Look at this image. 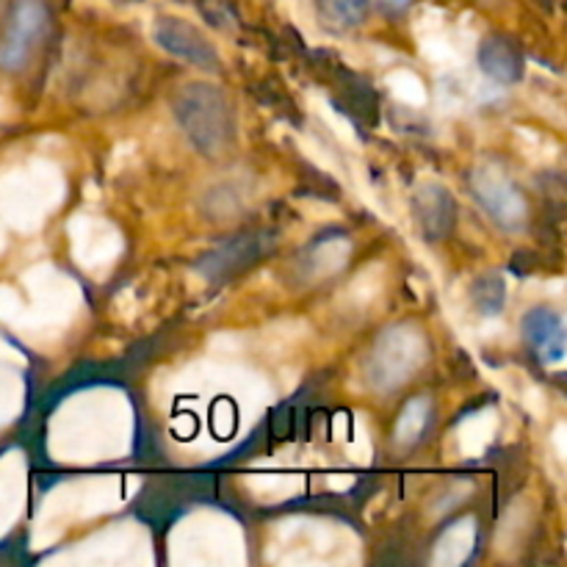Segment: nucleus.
I'll return each instance as SVG.
<instances>
[{"label": "nucleus", "instance_id": "nucleus-1", "mask_svg": "<svg viewBox=\"0 0 567 567\" xmlns=\"http://www.w3.org/2000/svg\"><path fill=\"white\" fill-rule=\"evenodd\" d=\"M175 114L194 147L221 155L236 142V114L225 92L210 83H188L175 97Z\"/></svg>", "mask_w": 567, "mask_h": 567}, {"label": "nucleus", "instance_id": "nucleus-5", "mask_svg": "<svg viewBox=\"0 0 567 567\" xmlns=\"http://www.w3.org/2000/svg\"><path fill=\"white\" fill-rule=\"evenodd\" d=\"M153 39L161 50H166L175 59L186 61V64L199 66L205 72H219V50L214 48L208 37L192 22L181 20V17H158L153 28Z\"/></svg>", "mask_w": 567, "mask_h": 567}, {"label": "nucleus", "instance_id": "nucleus-8", "mask_svg": "<svg viewBox=\"0 0 567 567\" xmlns=\"http://www.w3.org/2000/svg\"><path fill=\"white\" fill-rule=\"evenodd\" d=\"M480 66L485 75L498 83H518L524 78V55L513 42L502 37H491L482 42Z\"/></svg>", "mask_w": 567, "mask_h": 567}, {"label": "nucleus", "instance_id": "nucleus-3", "mask_svg": "<svg viewBox=\"0 0 567 567\" xmlns=\"http://www.w3.org/2000/svg\"><path fill=\"white\" fill-rule=\"evenodd\" d=\"M471 188H474V197L480 199L482 208L487 210L493 221L504 230L515 233L526 225V216H529V205H526L524 192L518 188V183L507 175V169L498 164H480L471 175Z\"/></svg>", "mask_w": 567, "mask_h": 567}, {"label": "nucleus", "instance_id": "nucleus-4", "mask_svg": "<svg viewBox=\"0 0 567 567\" xmlns=\"http://www.w3.org/2000/svg\"><path fill=\"white\" fill-rule=\"evenodd\" d=\"M48 25L50 11L44 0H17L9 28L0 39V66L9 72L22 70L48 33Z\"/></svg>", "mask_w": 567, "mask_h": 567}, {"label": "nucleus", "instance_id": "nucleus-10", "mask_svg": "<svg viewBox=\"0 0 567 567\" xmlns=\"http://www.w3.org/2000/svg\"><path fill=\"white\" fill-rule=\"evenodd\" d=\"M324 20L336 28H354L369 17L371 0H319Z\"/></svg>", "mask_w": 567, "mask_h": 567}, {"label": "nucleus", "instance_id": "nucleus-9", "mask_svg": "<svg viewBox=\"0 0 567 567\" xmlns=\"http://www.w3.org/2000/svg\"><path fill=\"white\" fill-rule=\"evenodd\" d=\"M432 415V402L426 396L413 399L408 408L402 410V419L396 424V443L399 446H413V443L421 441V435L430 426Z\"/></svg>", "mask_w": 567, "mask_h": 567}, {"label": "nucleus", "instance_id": "nucleus-2", "mask_svg": "<svg viewBox=\"0 0 567 567\" xmlns=\"http://www.w3.org/2000/svg\"><path fill=\"white\" fill-rule=\"evenodd\" d=\"M426 358V343L415 327L402 324L385 330L377 338L369 354V382L377 391H396L421 369Z\"/></svg>", "mask_w": 567, "mask_h": 567}, {"label": "nucleus", "instance_id": "nucleus-12", "mask_svg": "<svg viewBox=\"0 0 567 567\" xmlns=\"http://www.w3.org/2000/svg\"><path fill=\"white\" fill-rule=\"evenodd\" d=\"M120 3H138V0H120Z\"/></svg>", "mask_w": 567, "mask_h": 567}, {"label": "nucleus", "instance_id": "nucleus-11", "mask_svg": "<svg viewBox=\"0 0 567 567\" xmlns=\"http://www.w3.org/2000/svg\"><path fill=\"white\" fill-rule=\"evenodd\" d=\"M474 302L480 308V313L496 316L504 310V299H507V282L502 275H482L474 280Z\"/></svg>", "mask_w": 567, "mask_h": 567}, {"label": "nucleus", "instance_id": "nucleus-6", "mask_svg": "<svg viewBox=\"0 0 567 567\" xmlns=\"http://www.w3.org/2000/svg\"><path fill=\"white\" fill-rule=\"evenodd\" d=\"M415 219H419L421 230L426 238H446L452 233L454 221H457V203L449 194L446 186L441 183H424L419 186L413 197Z\"/></svg>", "mask_w": 567, "mask_h": 567}, {"label": "nucleus", "instance_id": "nucleus-7", "mask_svg": "<svg viewBox=\"0 0 567 567\" xmlns=\"http://www.w3.org/2000/svg\"><path fill=\"white\" fill-rule=\"evenodd\" d=\"M524 336L546 365H559L565 360V324L557 310H529L524 316Z\"/></svg>", "mask_w": 567, "mask_h": 567}]
</instances>
